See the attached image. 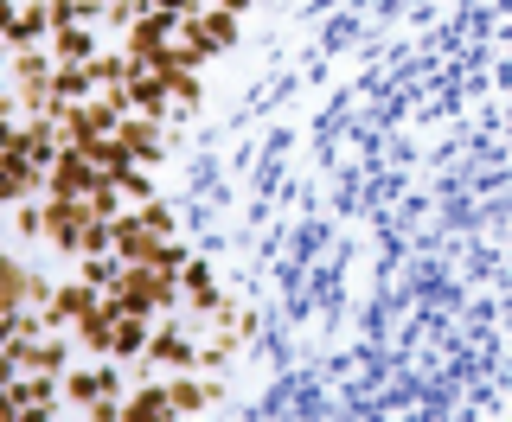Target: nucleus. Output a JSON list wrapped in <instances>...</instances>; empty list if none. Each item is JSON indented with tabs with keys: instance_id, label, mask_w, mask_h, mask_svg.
<instances>
[{
	"instance_id": "f257e3e1",
	"label": "nucleus",
	"mask_w": 512,
	"mask_h": 422,
	"mask_svg": "<svg viewBox=\"0 0 512 422\" xmlns=\"http://www.w3.org/2000/svg\"><path fill=\"white\" fill-rule=\"evenodd\" d=\"M141 359H148V371H154V378H173V371H199V339L186 333L180 307L154 320V333H148V352H141Z\"/></svg>"
},
{
	"instance_id": "f03ea898",
	"label": "nucleus",
	"mask_w": 512,
	"mask_h": 422,
	"mask_svg": "<svg viewBox=\"0 0 512 422\" xmlns=\"http://www.w3.org/2000/svg\"><path fill=\"white\" fill-rule=\"evenodd\" d=\"M128 391H122V371L116 365H77V371H64V403L71 410H96V403H122ZM122 416V410H116Z\"/></svg>"
},
{
	"instance_id": "7ed1b4c3",
	"label": "nucleus",
	"mask_w": 512,
	"mask_h": 422,
	"mask_svg": "<svg viewBox=\"0 0 512 422\" xmlns=\"http://www.w3.org/2000/svg\"><path fill=\"white\" fill-rule=\"evenodd\" d=\"M90 199H52L45 192V243H52L58 256H77L84 250V231H90Z\"/></svg>"
},
{
	"instance_id": "20e7f679",
	"label": "nucleus",
	"mask_w": 512,
	"mask_h": 422,
	"mask_svg": "<svg viewBox=\"0 0 512 422\" xmlns=\"http://www.w3.org/2000/svg\"><path fill=\"white\" fill-rule=\"evenodd\" d=\"M96 180H103V167H96L84 148H64L52 167H45V192H52V199H90Z\"/></svg>"
},
{
	"instance_id": "39448f33",
	"label": "nucleus",
	"mask_w": 512,
	"mask_h": 422,
	"mask_svg": "<svg viewBox=\"0 0 512 422\" xmlns=\"http://www.w3.org/2000/svg\"><path fill=\"white\" fill-rule=\"evenodd\" d=\"M167 397H173V416H205L224 403V384L205 371V378H192V371H173L167 378Z\"/></svg>"
},
{
	"instance_id": "423d86ee",
	"label": "nucleus",
	"mask_w": 512,
	"mask_h": 422,
	"mask_svg": "<svg viewBox=\"0 0 512 422\" xmlns=\"http://www.w3.org/2000/svg\"><path fill=\"white\" fill-rule=\"evenodd\" d=\"M96 295H103V288H90L84 282V275H77V282H58L52 288V301H45V327H77V320H84V307L96 301Z\"/></svg>"
},
{
	"instance_id": "0eeeda50",
	"label": "nucleus",
	"mask_w": 512,
	"mask_h": 422,
	"mask_svg": "<svg viewBox=\"0 0 512 422\" xmlns=\"http://www.w3.org/2000/svg\"><path fill=\"white\" fill-rule=\"evenodd\" d=\"M148 333H154V314L122 307L116 327H109V359H141V352H148Z\"/></svg>"
},
{
	"instance_id": "6e6552de",
	"label": "nucleus",
	"mask_w": 512,
	"mask_h": 422,
	"mask_svg": "<svg viewBox=\"0 0 512 422\" xmlns=\"http://www.w3.org/2000/svg\"><path fill=\"white\" fill-rule=\"evenodd\" d=\"M116 135L128 141V154H135L141 167H154V160H160V148H167V135H160V122H154V116H141V109H128V116L116 122Z\"/></svg>"
},
{
	"instance_id": "1a4fd4ad",
	"label": "nucleus",
	"mask_w": 512,
	"mask_h": 422,
	"mask_svg": "<svg viewBox=\"0 0 512 422\" xmlns=\"http://www.w3.org/2000/svg\"><path fill=\"white\" fill-rule=\"evenodd\" d=\"M173 416V397H167V378H148L141 391L122 397V416L116 422H167Z\"/></svg>"
},
{
	"instance_id": "9d476101",
	"label": "nucleus",
	"mask_w": 512,
	"mask_h": 422,
	"mask_svg": "<svg viewBox=\"0 0 512 422\" xmlns=\"http://www.w3.org/2000/svg\"><path fill=\"white\" fill-rule=\"evenodd\" d=\"M45 32H52V0H20V7H13V26H7V45L26 52V45L45 39Z\"/></svg>"
},
{
	"instance_id": "9b49d317",
	"label": "nucleus",
	"mask_w": 512,
	"mask_h": 422,
	"mask_svg": "<svg viewBox=\"0 0 512 422\" xmlns=\"http://www.w3.org/2000/svg\"><path fill=\"white\" fill-rule=\"evenodd\" d=\"M224 295H218V282H212V269L199 263V256H186V269H180V307H192V314H212Z\"/></svg>"
},
{
	"instance_id": "f8f14e48",
	"label": "nucleus",
	"mask_w": 512,
	"mask_h": 422,
	"mask_svg": "<svg viewBox=\"0 0 512 422\" xmlns=\"http://www.w3.org/2000/svg\"><path fill=\"white\" fill-rule=\"evenodd\" d=\"M128 109H141V116H173V90H167V77L160 71H141L135 84H128Z\"/></svg>"
},
{
	"instance_id": "ddd939ff",
	"label": "nucleus",
	"mask_w": 512,
	"mask_h": 422,
	"mask_svg": "<svg viewBox=\"0 0 512 422\" xmlns=\"http://www.w3.org/2000/svg\"><path fill=\"white\" fill-rule=\"evenodd\" d=\"M96 90V77H90V64H58L52 71V109L45 116H58V109H71V103H84V96Z\"/></svg>"
},
{
	"instance_id": "4468645a",
	"label": "nucleus",
	"mask_w": 512,
	"mask_h": 422,
	"mask_svg": "<svg viewBox=\"0 0 512 422\" xmlns=\"http://www.w3.org/2000/svg\"><path fill=\"white\" fill-rule=\"evenodd\" d=\"M103 45H96V26H52V58L58 64H90Z\"/></svg>"
},
{
	"instance_id": "2eb2a0df",
	"label": "nucleus",
	"mask_w": 512,
	"mask_h": 422,
	"mask_svg": "<svg viewBox=\"0 0 512 422\" xmlns=\"http://www.w3.org/2000/svg\"><path fill=\"white\" fill-rule=\"evenodd\" d=\"M135 71H141V64L128 58V45H122V52H96L90 58V77H96V84H135Z\"/></svg>"
},
{
	"instance_id": "dca6fc26",
	"label": "nucleus",
	"mask_w": 512,
	"mask_h": 422,
	"mask_svg": "<svg viewBox=\"0 0 512 422\" xmlns=\"http://www.w3.org/2000/svg\"><path fill=\"white\" fill-rule=\"evenodd\" d=\"M26 282H32V269L20 256H0V307H26Z\"/></svg>"
},
{
	"instance_id": "f3484780",
	"label": "nucleus",
	"mask_w": 512,
	"mask_h": 422,
	"mask_svg": "<svg viewBox=\"0 0 512 422\" xmlns=\"http://www.w3.org/2000/svg\"><path fill=\"white\" fill-rule=\"evenodd\" d=\"M199 26H205V39H212L218 52H231V45H237V13H231V7H205Z\"/></svg>"
},
{
	"instance_id": "a211bd4d",
	"label": "nucleus",
	"mask_w": 512,
	"mask_h": 422,
	"mask_svg": "<svg viewBox=\"0 0 512 422\" xmlns=\"http://www.w3.org/2000/svg\"><path fill=\"white\" fill-rule=\"evenodd\" d=\"M167 90H173V116H192V109H199V77L192 71H167Z\"/></svg>"
},
{
	"instance_id": "6ab92c4d",
	"label": "nucleus",
	"mask_w": 512,
	"mask_h": 422,
	"mask_svg": "<svg viewBox=\"0 0 512 422\" xmlns=\"http://www.w3.org/2000/svg\"><path fill=\"white\" fill-rule=\"evenodd\" d=\"M116 186H122V199H128V205L154 199V180H148V167H128V173H116Z\"/></svg>"
},
{
	"instance_id": "aec40b11",
	"label": "nucleus",
	"mask_w": 512,
	"mask_h": 422,
	"mask_svg": "<svg viewBox=\"0 0 512 422\" xmlns=\"http://www.w3.org/2000/svg\"><path fill=\"white\" fill-rule=\"evenodd\" d=\"M135 211H141V224H148V231H160V237H173V211L160 205V199H141Z\"/></svg>"
},
{
	"instance_id": "412c9836",
	"label": "nucleus",
	"mask_w": 512,
	"mask_h": 422,
	"mask_svg": "<svg viewBox=\"0 0 512 422\" xmlns=\"http://www.w3.org/2000/svg\"><path fill=\"white\" fill-rule=\"evenodd\" d=\"M45 301H52V282H45V275H32V282H26V307H45Z\"/></svg>"
},
{
	"instance_id": "4be33fe9",
	"label": "nucleus",
	"mask_w": 512,
	"mask_h": 422,
	"mask_svg": "<svg viewBox=\"0 0 512 422\" xmlns=\"http://www.w3.org/2000/svg\"><path fill=\"white\" fill-rule=\"evenodd\" d=\"M13 7H20V0H0V39H7V26H13Z\"/></svg>"
},
{
	"instance_id": "5701e85b",
	"label": "nucleus",
	"mask_w": 512,
	"mask_h": 422,
	"mask_svg": "<svg viewBox=\"0 0 512 422\" xmlns=\"http://www.w3.org/2000/svg\"><path fill=\"white\" fill-rule=\"evenodd\" d=\"M212 7H231V13H244V7H250V0H212Z\"/></svg>"
}]
</instances>
